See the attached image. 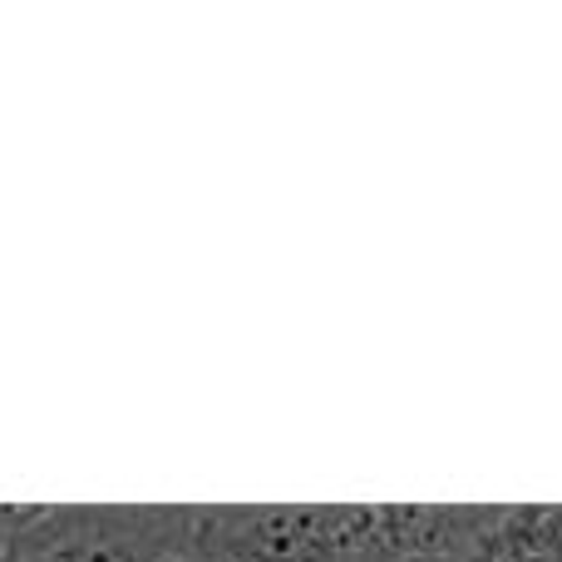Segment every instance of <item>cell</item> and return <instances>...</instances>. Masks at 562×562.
I'll use <instances>...</instances> for the list:
<instances>
[{"instance_id": "3", "label": "cell", "mask_w": 562, "mask_h": 562, "mask_svg": "<svg viewBox=\"0 0 562 562\" xmlns=\"http://www.w3.org/2000/svg\"><path fill=\"white\" fill-rule=\"evenodd\" d=\"M20 514H25V508H0V558H5V543H10V533H15Z\"/></svg>"}, {"instance_id": "2", "label": "cell", "mask_w": 562, "mask_h": 562, "mask_svg": "<svg viewBox=\"0 0 562 562\" xmlns=\"http://www.w3.org/2000/svg\"><path fill=\"white\" fill-rule=\"evenodd\" d=\"M415 562H562V504L439 508Z\"/></svg>"}, {"instance_id": "4", "label": "cell", "mask_w": 562, "mask_h": 562, "mask_svg": "<svg viewBox=\"0 0 562 562\" xmlns=\"http://www.w3.org/2000/svg\"><path fill=\"white\" fill-rule=\"evenodd\" d=\"M178 562H193V558H178Z\"/></svg>"}, {"instance_id": "1", "label": "cell", "mask_w": 562, "mask_h": 562, "mask_svg": "<svg viewBox=\"0 0 562 562\" xmlns=\"http://www.w3.org/2000/svg\"><path fill=\"white\" fill-rule=\"evenodd\" d=\"M183 508H25L0 562H178Z\"/></svg>"}]
</instances>
